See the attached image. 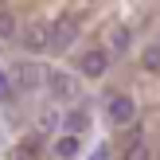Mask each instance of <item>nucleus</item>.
Listing matches in <instances>:
<instances>
[{
    "instance_id": "9d476101",
    "label": "nucleus",
    "mask_w": 160,
    "mask_h": 160,
    "mask_svg": "<svg viewBox=\"0 0 160 160\" xmlns=\"http://www.w3.org/2000/svg\"><path fill=\"white\" fill-rule=\"evenodd\" d=\"M78 145H82V141H78V137H70V133L55 137V152H59L62 160H74V156H78Z\"/></svg>"
},
{
    "instance_id": "1a4fd4ad",
    "label": "nucleus",
    "mask_w": 160,
    "mask_h": 160,
    "mask_svg": "<svg viewBox=\"0 0 160 160\" xmlns=\"http://www.w3.org/2000/svg\"><path fill=\"white\" fill-rule=\"evenodd\" d=\"M62 125H67V133H70V137H78V133H86V129H90V113H86V109H70V113L62 117Z\"/></svg>"
},
{
    "instance_id": "9b49d317",
    "label": "nucleus",
    "mask_w": 160,
    "mask_h": 160,
    "mask_svg": "<svg viewBox=\"0 0 160 160\" xmlns=\"http://www.w3.org/2000/svg\"><path fill=\"white\" fill-rule=\"evenodd\" d=\"M129 43H133L129 28H113V31H109V47H113L117 55H125V51H129Z\"/></svg>"
},
{
    "instance_id": "20e7f679",
    "label": "nucleus",
    "mask_w": 160,
    "mask_h": 160,
    "mask_svg": "<svg viewBox=\"0 0 160 160\" xmlns=\"http://www.w3.org/2000/svg\"><path fill=\"white\" fill-rule=\"evenodd\" d=\"M47 90H51L55 102H74L78 98V82L67 70H51V74H47Z\"/></svg>"
},
{
    "instance_id": "423d86ee",
    "label": "nucleus",
    "mask_w": 160,
    "mask_h": 160,
    "mask_svg": "<svg viewBox=\"0 0 160 160\" xmlns=\"http://www.w3.org/2000/svg\"><path fill=\"white\" fill-rule=\"evenodd\" d=\"M78 70H82L86 78H102V74L109 70V55H106V51H86L82 62H78Z\"/></svg>"
},
{
    "instance_id": "4468645a",
    "label": "nucleus",
    "mask_w": 160,
    "mask_h": 160,
    "mask_svg": "<svg viewBox=\"0 0 160 160\" xmlns=\"http://www.w3.org/2000/svg\"><path fill=\"white\" fill-rule=\"evenodd\" d=\"M8 35H16V16L8 8H0V39H8Z\"/></svg>"
},
{
    "instance_id": "0eeeda50",
    "label": "nucleus",
    "mask_w": 160,
    "mask_h": 160,
    "mask_svg": "<svg viewBox=\"0 0 160 160\" xmlns=\"http://www.w3.org/2000/svg\"><path fill=\"white\" fill-rule=\"evenodd\" d=\"M8 160H39V137H23L20 145H12Z\"/></svg>"
},
{
    "instance_id": "39448f33",
    "label": "nucleus",
    "mask_w": 160,
    "mask_h": 160,
    "mask_svg": "<svg viewBox=\"0 0 160 160\" xmlns=\"http://www.w3.org/2000/svg\"><path fill=\"white\" fill-rule=\"evenodd\" d=\"M39 78H47V74L35 67V62H16V67H12V86H16V90H23V94L35 90Z\"/></svg>"
},
{
    "instance_id": "f8f14e48",
    "label": "nucleus",
    "mask_w": 160,
    "mask_h": 160,
    "mask_svg": "<svg viewBox=\"0 0 160 160\" xmlns=\"http://www.w3.org/2000/svg\"><path fill=\"white\" fill-rule=\"evenodd\" d=\"M125 160H152V148H148L145 141L137 137V141H133L129 148H125Z\"/></svg>"
},
{
    "instance_id": "f03ea898",
    "label": "nucleus",
    "mask_w": 160,
    "mask_h": 160,
    "mask_svg": "<svg viewBox=\"0 0 160 160\" xmlns=\"http://www.w3.org/2000/svg\"><path fill=\"white\" fill-rule=\"evenodd\" d=\"M106 113H109V121H113L117 129H125V125L137 121V102H133L129 94H113V98L106 102Z\"/></svg>"
},
{
    "instance_id": "6e6552de",
    "label": "nucleus",
    "mask_w": 160,
    "mask_h": 160,
    "mask_svg": "<svg viewBox=\"0 0 160 160\" xmlns=\"http://www.w3.org/2000/svg\"><path fill=\"white\" fill-rule=\"evenodd\" d=\"M59 121H62V113H59L55 106H43V109L35 113V129H39V133H55Z\"/></svg>"
},
{
    "instance_id": "2eb2a0df",
    "label": "nucleus",
    "mask_w": 160,
    "mask_h": 160,
    "mask_svg": "<svg viewBox=\"0 0 160 160\" xmlns=\"http://www.w3.org/2000/svg\"><path fill=\"white\" fill-rule=\"evenodd\" d=\"M12 90H16V86H12V74H4V70H0V102L12 98Z\"/></svg>"
},
{
    "instance_id": "7ed1b4c3",
    "label": "nucleus",
    "mask_w": 160,
    "mask_h": 160,
    "mask_svg": "<svg viewBox=\"0 0 160 160\" xmlns=\"http://www.w3.org/2000/svg\"><path fill=\"white\" fill-rule=\"evenodd\" d=\"M23 51L28 55H39V51H51V23H28L20 35Z\"/></svg>"
},
{
    "instance_id": "ddd939ff",
    "label": "nucleus",
    "mask_w": 160,
    "mask_h": 160,
    "mask_svg": "<svg viewBox=\"0 0 160 160\" xmlns=\"http://www.w3.org/2000/svg\"><path fill=\"white\" fill-rule=\"evenodd\" d=\"M141 67L145 70H160V43H152V47L141 51Z\"/></svg>"
},
{
    "instance_id": "f257e3e1",
    "label": "nucleus",
    "mask_w": 160,
    "mask_h": 160,
    "mask_svg": "<svg viewBox=\"0 0 160 160\" xmlns=\"http://www.w3.org/2000/svg\"><path fill=\"white\" fill-rule=\"evenodd\" d=\"M74 39H78V20L67 12V16H59V20L51 23V51H55V55L70 51V47H74Z\"/></svg>"
}]
</instances>
